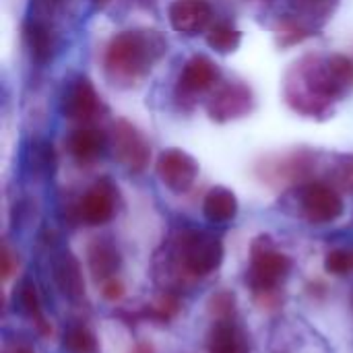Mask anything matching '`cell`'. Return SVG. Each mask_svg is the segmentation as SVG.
Masks as SVG:
<instances>
[{
    "instance_id": "cell-1",
    "label": "cell",
    "mask_w": 353,
    "mask_h": 353,
    "mask_svg": "<svg viewBox=\"0 0 353 353\" xmlns=\"http://www.w3.org/2000/svg\"><path fill=\"white\" fill-rule=\"evenodd\" d=\"M353 89V60L343 54H308L283 79L288 105L306 118H329Z\"/></svg>"
},
{
    "instance_id": "cell-2",
    "label": "cell",
    "mask_w": 353,
    "mask_h": 353,
    "mask_svg": "<svg viewBox=\"0 0 353 353\" xmlns=\"http://www.w3.org/2000/svg\"><path fill=\"white\" fill-rule=\"evenodd\" d=\"M168 52V39L157 29L137 27L116 33L103 54L105 79L118 89L139 87Z\"/></svg>"
},
{
    "instance_id": "cell-3",
    "label": "cell",
    "mask_w": 353,
    "mask_h": 353,
    "mask_svg": "<svg viewBox=\"0 0 353 353\" xmlns=\"http://www.w3.org/2000/svg\"><path fill=\"white\" fill-rule=\"evenodd\" d=\"M77 0H31L25 21V43L37 64H48L60 50L62 33Z\"/></svg>"
},
{
    "instance_id": "cell-4",
    "label": "cell",
    "mask_w": 353,
    "mask_h": 353,
    "mask_svg": "<svg viewBox=\"0 0 353 353\" xmlns=\"http://www.w3.org/2000/svg\"><path fill=\"white\" fill-rule=\"evenodd\" d=\"M337 6L339 0H290L288 10L275 25L279 43L294 46L316 35L333 19Z\"/></svg>"
},
{
    "instance_id": "cell-5",
    "label": "cell",
    "mask_w": 353,
    "mask_h": 353,
    "mask_svg": "<svg viewBox=\"0 0 353 353\" xmlns=\"http://www.w3.org/2000/svg\"><path fill=\"white\" fill-rule=\"evenodd\" d=\"M168 250L194 277H205L219 269L223 261L221 240L207 230H182L176 234Z\"/></svg>"
},
{
    "instance_id": "cell-6",
    "label": "cell",
    "mask_w": 353,
    "mask_h": 353,
    "mask_svg": "<svg viewBox=\"0 0 353 353\" xmlns=\"http://www.w3.org/2000/svg\"><path fill=\"white\" fill-rule=\"evenodd\" d=\"M292 265V259L275 246L271 236H259L250 244V267L246 281L254 294L279 290L290 275Z\"/></svg>"
},
{
    "instance_id": "cell-7",
    "label": "cell",
    "mask_w": 353,
    "mask_h": 353,
    "mask_svg": "<svg viewBox=\"0 0 353 353\" xmlns=\"http://www.w3.org/2000/svg\"><path fill=\"white\" fill-rule=\"evenodd\" d=\"M292 196H294L300 217H304L308 223H314V225L333 223L345 211L341 192L325 180H310V182L298 184L292 190Z\"/></svg>"
},
{
    "instance_id": "cell-8",
    "label": "cell",
    "mask_w": 353,
    "mask_h": 353,
    "mask_svg": "<svg viewBox=\"0 0 353 353\" xmlns=\"http://www.w3.org/2000/svg\"><path fill=\"white\" fill-rule=\"evenodd\" d=\"M110 151L130 174H141L151 161V147L143 132L128 120H116L110 130Z\"/></svg>"
},
{
    "instance_id": "cell-9",
    "label": "cell",
    "mask_w": 353,
    "mask_h": 353,
    "mask_svg": "<svg viewBox=\"0 0 353 353\" xmlns=\"http://www.w3.org/2000/svg\"><path fill=\"white\" fill-rule=\"evenodd\" d=\"M219 79H221V70L211 58L192 56L190 60H186L178 77V85H176L178 105L184 110H190L192 105H196L199 97L217 89Z\"/></svg>"
},
{
    "instance_id": "cell-10",
    "label": "cell",
    "mask_w": 353,
    "mask_h": 353,
    "mask_svg": "<svg viewBox=\"0 0 353 353\" xmlns=\"http://www.w3.org/2000/svg\"><path fill=\"white\" fill-rule=\"evenodd\" d=\"M103 103L93 83L87 77L72 79L60 99V112L66 120L81 124H93L103 114Z\"/></svg>"
},
{
    "instance_id": "cell-11",
    "label": "cell",
    "mask_w": 353,
    "mask_h": 353,
    "mask_svg": "<svg viewBox=\"0 0 353 353\" xmlns=\"http://www.w3.org/2000/svg\"><path fill=\"white\" fill-rule=\"evenodd\" d=\"M254 110L252 89L244 83H228L211 91L207 99V114L213 122L228 124L248 116Z\"/></svg>"
},
{
    "instance_id": "cell-12",
    "label": "cell",
    "mask_w": 353,
    "mask_h": 353,
    "mask_svg": "<svg viewBox=\"0 0 353 353\" xmlns=\"http://www.w3.org/2000/svg\"><path fill=\"white\" fill-rule=\"evenodd\" d=\"M118 205V188L112 180L101 178L85 190L74 205V217L85 225H103L112 221Z\"/></svg>"
},
{
    "instance_id": "cell-13",
    "label": "cell",
    "mask_w": 353,
    "mask_h": 353,
    "mask_svg": "<svg viewBox=\"0 0 353 353\" xmlns=\"http://www.w3.org/2000/svg\"><path fill=\"white\" fill-rule=\"evenodd\" d=\"M161 184L174 194L188 192L199 178V161L182 149H165L155 163Z\"/></svg>"
},
{
    "instance_id": "cell-14",
    "label": "cell",
    "mask_w": 353,
    "mask_h": 353,
    "mask_svg": "<svg viewBox=\"0 0 353 353\" xmlns=\"http://www.w3.org/2000/svg\"><path fill=\"white\" fill-rule=\"evenodd\" d=\"M170 25L182 35L207 33L213 25V8L207 0H174L168 8Z\"/></svg>"
},
{
    "instance_id": "cell-15",
    "label": "cell",
    "mask_w": 353,
    "mask_h": 353,
    "mask_svg": "<svg viewBox=\"0 0 353 353\" xmlns=\"http://www.w3.org/2000/svg\"><path fill=\"white\" fill-rule=\"evenodd\" d=\"M66 149L77 163L91 165L110 149V132H103L93 124H81L68 134Z\"/></svg>"
},
{
    "instance_id": "cell-16",
    "label": "cell",
    "mask_w": 353,
    "mask_h": 353,
    "mask_svg": "<svg viewBox=\"0 0 353 353\" xmlns=\"http://www.w3.org/2000/svg\"><path fill=\"white\" fill-rule=\"evenodd\" d=\"M52 269V279L56 283V288L60 290V294L70 300V302H81L85 298V277H83V269L79 259L62 248L52 256L50 263Z\"/></svg>"
},
{
    "instance_id": "cell-17",
    "label": "cell",
    "mask_w": 353,
    "mask_h": 353,
    "mask_svg": "<svg viewBox=\"0 0 353 353\" xmlns=\"http://www.w3.org/2000/svg\"><path fill=\"white\" fill-rule=\"evenodd\" d=\"M87 265H89L93 279L103 283L105 279L116 277V273L122 265V256L110 238H95L87 246Z\"/></svg>"
},
{
    "instance_id": "cell-18",
    "label": "cell",
    "mask_w": 353,
    "mask_h": 353,
    "mask_svg": "<svg viewBox=\"0 0 353 353\" xmlns=\"http://www.w3.org/2000/svg\"><path fill=\"white\" fill-rule=\"evenodd\" d=\"M209 352L211 353H250V339L248 333L234 323L217 321L209 333Z\"/></svg>"
},
{
    "instance_id": "cell-19",
    "label": "cell",
    "mask_w": 353,
    "mask_h": 353,
    "mask_svg": "<svg viewBox=\"0 0 353 353\" xmlns=\"http://www.w3.org/2000/svg\"><path fill=\"white\" fill-rule=\"evenodd\" d=\"M238 209H240V205H238L236 194L230 188H225V186L211 188L207 192L205 201H203V213H205V217L211 223H217V225L234 221L236 215H238Z\"/></svg>"
},
{
    "instance_id": "cell-20",
    "label": "cell",
    "mask_w": 353,
    "mask_h": 353,
    "mask_svg": "<svg viewBox=\"0 0 353 353\" xmlns=\"http://www.w3.org/2000/svg\"><path fill=\"white\" fill-rule=\"evenodd\" d=\"M14 306L19 308V312H21L23 316H27L29 321H33L35 327H37L43 335L52 333L50 323H46V319L41 316V302H39L37 285H35L33 279L23 277V279L17 283V290H14Z\"/></svg>"
},
{
    "instance_id": "cell-21",
    "label": "cell",
    "mask_w": 353,
    "mask_h": 353,
    "mask_svg": "<svg viewBox=\"0 0 353 353\" xmlns=\"http://www.w3.org/2000/svg\"><path fill=\"white\" fill-rule=\"evenodd\" d=\"M325 182H329L341 194H353V153L331 155L325 172Z\"/></svg>"
},
{
    "instance_id": "cell-22",
    "label": "cell",
    "mask_w": 353,
    "mask_h": 353,
    "mask_svg": "<svg viewBox=\"0 0 353 353\" xmlns=\"http://www.w3.org/2000/svg\"><path fill=\"white\" fill-rule=\"evenodd\" d=\"M205 39L211 50H215L219 54H232L242 43V31L238 27H234L232 23L217 21L207 29Z\"/></svg>"
},
{
    "instance_id": "cell-23",
    "label": "cell",
    "mask_w": 353,
    "mask_h": 353,
    "mask_svg": "<svg viewBox=\"0 0 353 353\" xmlns=\"http://www.w3.org/2000/svg\"><path fill=\"white\" fill-rule=\"evenodd\" d=\"M180 298L176 292H163L161 296H157L151 304H147L143 310H141V319H147L151 323H157V325H168L172 319L178 316L180 312Z\"/></svg>"
},
{
    "instance_id": "cell-24",
    "label": "cell",
    "mask_w": 353,
    "mask_h": 353,
    "mask_svg": "<svg viewBox=\"0 0 353 353\" xmlns=\"http://www.w3.org/2000/svg\"><path fill=\"white\" fill-rule=\"evenodd\" d=\"M62 347L68 353H101L97 335L87 325H70L62 335Z\"/></svg>"
},
{
    "instance_id": "cell-25",
    "label": "cell",
    "mask_w": 353,
    "mask_h": 353,
    "mask_svg": "<svg viewBox=\"0 0 353 353\" xmlns=\"http://www.w3.org/2000/svg\"><path fill=\"white\" fill-rule=\"evenodd\" d=\"M29 172L35 178H50L56 170V151L48 141H35L27 153Z\"/></svg>"
},
{
    "instance_id": "cell-26",
    "label": "cell",
    "mask_w": 353,
    "mask_h": 353,
    "mask_svg": "<svg viewBox=\"0 0 353 353\" xmlns=\"http://www.w3.org/2000/svg\"><path fill=\"white\" fill-rule=\"evenodd\" d=\"M325 271L335 275V277L353 275V244L331 250L325 256Z\"/></svg>"
},
{
    "instance_id": "cell-27",
    "label": "cell",
    "mask_w": 353,
    "mask_h": 353,
    "mask_svg": "<svg viewBox=\"0 0 353 353\" xmlns=\"http://www.w3.org/2000/svg\"><path fill=\"white\" fill-rule=\"evenodd\" d=\"M209 312L213 319L217 321H228L236 314V294L230 292V290H221V292H215L209 302Z\"/></svg>"
},
{
    "instance_id": "cell-28",
    "label": "cell",
    "mask_w": 353,
    "mask_h": 353,
    "mask_svg": "<svg viewBox=\"0 0 353 353\" xmlns=\"http://www.w3.org/2000/svg\"><path fill=\"white\" fill-rule=\"evenodd\" d=\"M124 292H126V288L118 277H110L101 283V296L108 302H118L124 296Z\"/></svg>"
},
{
    "instance_id": "cell-29",
    "label": "cell",
    "mask_w": 353,
    "mask_h": 353,
    "mask_svg": "<svg viewBox=\"0 0 353 353\" xmlns=\"http://www.w3.org/2000/svg\"><path fill=\"white\" fill-rule=\"evenodd\" d=\"M2 267H0V271H2V279L6 281V279H10V275L12 273H17V269H19V259H17V254L4 244L2 246Z\"/></svg>"
},
{
    "instance_id": "cell-30",
    "label": "cell",
    "mask_w": 353,
    "mask_h": 353,
    "mask_svg": "<svg viewBox=\"0 0 353 353\" xmlns=\"http://www.w3.org/2000/svg\"><path fill=\"white\" fill-rule=\"evenodd\" d=\"M2 353H35L27 343H21V341H14V343H8L6 347H4V352Z\"/></svg>"
},
{
    "instance_id": "cell-31",
    "label": "cell",
    "mask_w": 353,
    "mask_h": 353,
    "mask_svg": "<svg viewBox=\"0 0 353 353\" xmlns=\"http://www.w3.org/2000/svg\"><path fill=\"white\" fill-rule=\"evenodd\" d=\"M93 2H95V6H97V8H105L112 0H93Z\"/></svg>"
},
{
    "instance_id": "cell-32",
    "label": "cell",
    "mask_w": 353,
    "mask_h": 353,
    "mask_svg": "<svg viewBox=\"0 0 353 353\" xmlns=\"http://www.w3.org/2000/svg\"><path fill=\"white\" fill-rule=\"evenodd\" d=\"M250 2H269V0H250Z\"/></svg>"
}]
</instances>
